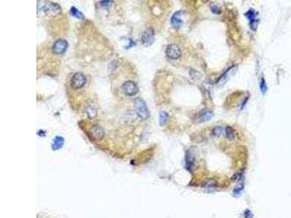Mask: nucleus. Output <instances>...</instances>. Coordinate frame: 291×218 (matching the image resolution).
Returning a JSON list of instances; mask_svg holds the SVG:
<instances>
[{"mask_svg": "<svg viewBox=\"0 0 291 218\" xmlns=\"http://www.w3.org/2000/svg\"><path fill=\"white\" fill-rule=\"evenodd\" d=\"M41 6H37L38 12L41 11L48 16H55L61 13V7L59 5L50 2H39Z\"/></svg>", "mask_w": 291, "mask_h": 218, "instance_id": "obj_1", "label": "nucleus"}, {"mask_svg": "<svg viewBox=\"0 0 291 218\" xmlns=\"http://www.w3.org/2000/svg\"><path fill=\"white\" fill-rule=\"evenodd\" d=\"M134 105H135L136 113L138 116L139 118H141L142 120H146L150 116V112H149L148 106L144 100L139 98H136Z\"/></svg>", "mask_w": 291, "mask_h": 218, "instance_id": "obj_2", "label": "nucleus"}, {"mask_svg": "<svg viewBox=\"0 0 291 218\" xmlns=\"http://www.w3.org/2000/svg\"><path fill=\"white\" fill-rule=\"evenodd\" d=\"M86 77L81 72L75 73L71 79V87L73 90H79L86 84Z\"/></svg>", "mask_w": 291, "mask_h": 218, "instance_id": "obj_3", "label": "nucleus"}, {"mask_svg": "<svg viewBox=\"0 0 291 218\" xmlns=\"http://www.w3.org/2000/svg\"><path fill=\"white\" fill-rule=\"evenodd\" d=\"M165 54L170 59L178 60L181 57L182 52L178 45L175 44H170L166 47Z\"/></svg>", "mask_w": 291, "mask_h": 218, "instance_id": "obj_4", "label": "nucleus"}, {"mask_svg": "<svg viewBox=\"0 0 291 218\" xmlns=\"http://www.w3.org/2000/svg\"><path fill=\"white\" fill-rule=\"evenodd\" d=\"M122 91L126 95L134 96L138 92V87L137 84L133 81H127L123 83L122 86Z\"/></svg>", "mask_w": 291, "mask_h": 218, "instance_id": "obj_5", "label": "nucleus"}, {"mask_svg": "<svg viewBox=\"0 0 291 218\" xmlns=\"http://www.w3.org/2000/svg\"><path fill=\"white\" fill-rule=\"evenodd\" d=\"M154 41V31L153 28H147L141 35V42L144 46H151Z\"/></svg>", "mask_w": 291, "mask_h": 218, "instance_id": "obj_6", "label": "nucleus"}, {"mask_svg": "<svg viewBox=\"0 0 291 218\" xmlns=\"http://www.w3.org/2000/svg\"><path fill=\"white\" fill-rule=\"evenodd\" d=\"M214 116V113L211 110L203 109L196 116L194 121L196 123H203L210 120Z\"/></svg>", "mask_w": 291, "mask_h": 218, "instance_id": "obj_7", "label": "nucleus"}, {"mask_svg": "<svg viewBox=\"0 0 291 218\" xmlns=\"http://www.w3.org/2000/svg\"><path fill=\"white\" fill-rule=\"evenodd\" d=\"M68 48V42L65 39H58L52 45V52L56 55H61L66 52Z\"/></svg>", "mask_w": 291, "mask_h": 218, "instance_id": "obj_8", "label": "nucleus"}, {"mask_svg": "<svg viewBox=\"0 0 291 218\" xmlns=\"http://www.w3.org/2000/svg\"><path fill=\"white\" fill-rule=\"evenodd\" d=\"M89 134L92 139L95 140H101L104 138V130L99 125H94L89 131Z\"/></svg>", "mask_w": 291, "mask_h": 218, "instance_id": "obj_9", "label": "nucleus"}, {"mask_svg": "<svg viewBox=\"0 0 291 218\" xmlns=\"http://www.w3.org/2000/svg\"><path fill=\"white\" fill-rule=\"evenodd\" d=\"M237 65L231 66V67H230L229 69H228L227 71L225 72L224 74L222 75V77L219 78V79L216 83H218V84L224 85L225 83H226L228 80H229V79L231 78L234 73H235V72L237 71Z\"/></svg>", "mask_w": 291, "mask_h": 218, "instance_id": "obj_10", "label": "nucleus"}, {"mask_svg": "<svg viewBox=\"0 0 291 218\" xmlns=\"http://www.w3.org/2000/svg\"><path fill=\"white\" fill-rule=\"evenodd\" d=\"M186 162L187 170L192 172L194 169V166H195V155H194V150L192 148L189 149V151H187L186 155Z\"/></svg>", "mask_w": 291, "mask_h": 218, "instance_id": "obj_11", "label": "nucleus"}, {"mask_svg": "<svg viewBox=\"0 0 291 218\" xmlns=\"http://www.w3.org/2000/svg\"><path fill=\"white\" fill-rule=\"evenodd\" d=\"M182 14L183 11L179 10L175 12L171 17V25L173 26V27L175 28V29H178V28H180L183 25V20L181 19Z\"/></svg>", "mask_w": 291, "mask_h": 218, "instance_id": "obj_12", "label": "nucleus"}, {"mask_svg": "<svg viewBox=\"0 0 291 218\" xmlns=\"http://www.w3.org/2000/svg\"><path fill=\"white\" fill-rule=\"evenodd\" d=\"M64 142L65 140L63 138H62L61 136H56L52 142V148L54 151L60 149L64 145Z\"/></svg>", "mask_w": 291, "mask_h": 218, "instance_id": "obj_13", "label": "nucleus"}, {"mask_svg": "<svg viewBox=\"0 0 291 218\" xmlns=\"http://www.w3.org/2000/svg\"><path fill=\"white\" fill-rule=\"evenodd\" d=\"M69 13L71 16L76 18H79V19L84 18V16H83L82 13H81L80 11H79L78 9L75 7H71V9H70Z\"/></svg>", "mask_w": 291, "mask_h": 218, "instance_id": "obj_14", "label": "nucleus"}, {"mask_svg": "<svg viewBox=\"0 0 291 218\" xmlns=\"http://www.w3.org/2000/svg\"><path fill=\"white\" fill-rule=\"evenodd\" d=\"M86 112L90 119L94 118L97 116V110L92 105H88L86 109Z\"/></svg>", "mask_w": 291, "mask_h": 218, "instance_id": "obj_15", "label": "nucleus"}, {"mask_svg": "<svg viewBox=\"0 0 291 218\" xmlns=\"http://www.w3.org/2000/svg\"><path fill=\"white\" fill-rule=\"evenodd\" d=\"M245 17H246V18H247V19H248L249 21H250V22L254 21V20H257V19H256L257 13H256V11H255L253 9H249V10L247 11V12L246 13H245Z\"/></svg>", "mask_w": 291, "mask_h": 218, "instance_id": "obj_16", "label": "nucleus"}, {"mask_svg": "<svg viewBox=\"0 0 291 218\" xmlns=\"http://www.w3.org/2000/svg\"><path fill=\"white\" fill-rule=\"evenodd\" d=\"M217 185V182L213 179L207 180L205 183L203 184V187L204 188H214Z\"/></svg>", "mask_w": 291, "mask_h": 218, "instance_id": "obj_17", "label": "nucleus"}, {"mask_svg": "<svg viewBox=\"0 0 291 218\" xmlns=\"http://www.w3.org/2000/svg\"><path fill=\"white\" fill-rule=\"evenodd\" d=\"M226 136L228 140H234L235 138V131L231 127L228 126L226 127Z\"/></svg>", "mask_w": 291, "mask_h": 218, "instance_id": "obj_18", "label": "nucleus"}, {"mask_svg": "<svg viewBox=\"0 0 291 218\" xmlns=\"http://www.w3.org/2000/svg\"><path fill=\"white\" fill-rule=\"evenodd\" d=\"M168 117H169V115L167 114V113H166L165 111H161L160 113V119H159L160 125L162 126V125L165 124L167 122Z\"/></svg>", "mask_w": 291, "mask_h": 218, "instance_id": "obj_19", "label": "nucleus"}, {"mask_svg": "<svg viewBox=\"0 0 291 218\" xmlns=\"http://www.w3.org/2000/svg\"><path fill=\"white\" fill-rule=\"evenodd\" d=\"M267 89H268V87H267V85H266L265 79H264V77H262L261 79H260V92H262V94H265L266 92V91H267Z\"/></svg>", "mask_w": 291, "mask_h": 218, "instance_id": "obj_20", "label": "nucleus"}, {"mask_svg": "<svg viewBox=\"0 0 291 218\" xmlns=\"http://www.w3.org/2000/svg\"><path fill=\"white\" fill-rule=\"evenodd\" d=\"M223 132V128L221 127H215L213 129L212 134L215 137H219Z\"/></svg>", "mask_w": 291, "mask_h": 218, "instance_id": "obj_21", "label": "nucleus"}, {"mask_svg": "<svg viewBox=\"0 0 291 218\" xmlns=\"http://www.w3.org/2000/svg\"><path fill=\"white\" fill-rule=\"evenodd\" d=\"M189 73L191 77L193 78V79H200V78L202 77L201 73H200L199 71H196V70L194 69H191Z\"/></svg>", "mask_w": 291, "mask_h": 218, "instance_id": "obj_22", "label": "nucleus"}, {"mask_svg": "<svg viewBox=\"0 0 291 218\" xmlns=\"http://www.w3.org/2000/svg\"><path fill=\"white\" fill-rule=\"evenodd\" d=\"M243 188H244L243 184H240V185H239V186L237 187V188H234V193H235V194H239V193H240L242 191Z\"/></svg>", "mask_w": 291, "mask_h": 218, "instance_id": "obj_23", "label": "nucleus"}, {"mask_svg": "<svg viewBox=\"0 0 291 218\" xmlns=\"http://www.w3.org/2000/svg\"><path fill=\"white\" fill-rule=\"evenodd\" d=\"M211 10H212L213 13H214V14L218 15L221 13V9L219 8L218 6H216V5H215V6H213L212 7H211Z\"/></svg>", "mask_w": 291, "mask_h": 218, "instance_id": "obj_24", "label": "nucleus"}, {"mask_svg": "<svg viewBox=\"0 0 291 218\" xmlns=\"http://www.w3.org/2000/svg\"><path fill=\"white\" fill-rule=\"evenodd\" d=\"M245 218H253V214L250 210H246L245 212Z\"/></svg>", "mask_w": 291, "mask_h": 218, "instance_id": "obj_25", "label": "nucleus"}, {"mask_svg": "<svg viewBox=\"0 0 291 218\" xmlns=\"http://www.w3.org/2000/svg\"><path fill=\"white\" fill-rule=\"evenodd\" d=\"M111 2H111V1H102V2H101V5L103 7L109 6V5H110L111 4Z\"/></svg>", "mask_w": 291, "mask_h": 218, "instance_id": "obj_26", "label": "nucleus"}]
</instances>
